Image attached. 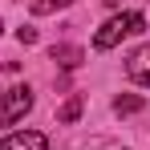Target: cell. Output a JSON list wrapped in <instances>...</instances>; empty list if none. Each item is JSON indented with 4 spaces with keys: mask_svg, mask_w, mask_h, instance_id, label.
Masks as SVG:
<instances>
[{
    "mask_svg": "<svg viewBox=\"0 0 150 150\" xmlns=\"http://www.w3.org/2000/svg\"><path fill=\"white\" fill-rule=\"evenodd\" d=\"M146 28V16L142 12H122V16H114V21H105V25L98 28V37H93V49H114L122 37H130V33H142Z\"/></svg>",
    "mask_w": 150,
    "mask_h": 150,
    "instance_id": "6da1fadb",
    "label": "cell"
},
{
    "mask_svg": "<svg viewBox=\"0 0 150 150\" xmlns=\"http://www.w3.org/2000/svg\"><path fill=\"white\" fill-rule=\"evenodd\" d=\"M33 110V89L28 85H12L8 93H0V126H12Z\"/></svg>",
    "mask_w": 150,
    "mask_h": 150,
    "instance_id": "7a4b0ae2",
    "label": "cell"
},
{
    "mask_svg": "<svg viewBox=\"0 0 150 150\" xmlns=\"http://www.w3.org/2000/svg\"><path fill=\"white\" fill-rule=\"evenodd\" d=\"M126 77L150 89V45H142V49H134L126 57Z\"/></svg>",
    "mask_w": 150,
    "mask_h": 150,
    "instance_id": "3957f363",
    "label": "cell"
},
{
    "mask_svg": "<svg viewBox=\"0 0 150 150\" xmlns=\"http://www.w3.org/2000/svg\"><path fill=\"white\" fill-rule=\"evenodd\" d=\"M0 150H49V138L37 134V130H25V134H8V138H0Z\"/></svg>",
    "mask_w": 150,
    "mask_h": 150,
    "instance_id": "277c9868",
    "label": "cell"
},
{
    "mask_svg": "<svg viewBox=\"0 0 150 150\" xmlns=\"http://www.w3.org/2000/svg\"><path fill=\"white\" fill-rule=\"evenodd\" d=\"M49 57L61 65V69H77V65H81V49H77V45H53Z\"/></svg>",
    "mask_w": 150,
    "mask_h": 150,
    "instance_id": "5b68a950",
    "label": "cell"
},
{
    "mask_svg": "<svg viewBox=\"0 0 150 150\" xmlns=\"http://www.w3.org/2000/svg\"><path fill=\"white\" fill-rule=\"evenodd\" d=\"M138 110H146V101L138 98V93H122V98L114 101V114H138Z\"/></svg>",
    "mask_w": 150,
    "mask_h": 150,
    "instance_id": "8992f818",
    "label": "cell"
},
{
    "mask_svg": "<svg viewBox=\"0 0 150 150\" xmlns=\"http://www.w3.org/2000/svg\"><path fill=\"white\" fill-rule=\"evenodd\" d=\"M81 105H85V98H81V93H73V98H69L65 105H61V114H57V118H61V122H77Z\"/></svg>",
    "mask_w": 150,
    "mask_h": 150,
    "instance_id": "52a82bcc",
    "label": "cell"
},
{
    "mask_svg": "<svg viewBox=\"0 0 150 150\" xmlns=\"http://www.w3.org/2000/svg\"><path fill=\"white\" fill-rule=\"evenodd\" d=\"M73 0H33V12L45 16V12H57V8H69Z\"/></svg>",
    "mask_w": 150,
    "mask_h": 150,
    "instance_id": "ba28073f",
    "label": "cell"
},
{
    "mask_svg": "<svg viewBox=\"0 0 150 150\" xmlns=\"http://www.w3.org/2000/svg\"><path fill=\"white\" fill-rule=\"evenodd\" d=\"M16 41H21V45H33V41H37V28H16Z\"/></svg>",
    "mask_w": 150,
    "mask_h": 150,
    "instance_id": "9c48e42d",
    "label": "cell"
},
{
    "mask_svg": "<svg viewBox=\"0 0 150 150\" xmlns=\"http://www.w3.org/2000/svg\"><path fill=\"white\" fill-rule=\"evenodd\" d=\"M0 93H4V89H0Z\"/></svg>",
    "mask_w": 150,
    "mask_h": 150,
    "instance_id": "30bf717a",
    "label": "cell"
}]
</instances>
